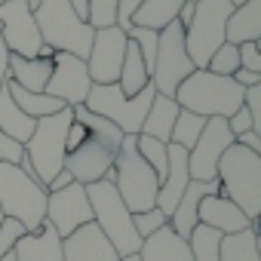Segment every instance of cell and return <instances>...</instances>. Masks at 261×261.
<instances>
[{
  "label": "cell",
  "mask_w": 261,
  "mask_h": 261,
  "mask_svg": "<svg viewBox=\"0 0 261 261\" xmlns=\"http://www.w3.org/2000/svg\"><path fill=\"white\" fill-rule=\"evenodd\" d=\"M71 111H74V120H80V123L89 129V136H86V142H83L77 151L65 154V166H62V169H68L71 178L86 188V185H95V181L105 178V172L111 169V163H114V157H117V151H120L123 133H120L111 120H105V117L86 111L83 105H77V108H71Z\"/></svg>",
  "instance_id": "1"
},
{
  "label": "cell",
  "mask_w": 261,
  "mask_h": 261,
  "mask_svg": "<svg viewBox=\"0 0 261 261\" xmlns=\"http://www.w3.org/2000/svg\"><path fill=\"white\" fill-rule=\"evenodd\" d=\"M101 181L114 185V191L120 194L123 206L133 215L145 212V209H154V203H157L160 181H157L154 169L145 163V157L139 154L136 136H123L120 151H117V157H114V163H111V169L105 172Z\"/></svg>",
  "instance_id": "2"
},
{
  "label": "cell",
  "mask_w": 261,
  "mask_h": 261,
  "mask_svg": "<svg viewBox=\"0 0 261 261\" xmlns=\"http://www.w3.org/2000/svg\"><path fill=\"white\" fill-rule=\"evenodd\" d=\"M215 181H218L221 197L237 203L249 221H258L261 215V154H252L233 142L218 160Z\"/></svg>",
  "instance_id": "3"
},
{
  "label": "cell",
  "mask_w": 261,
  "mask_h": 261,
  "mask_svg": "<svg viewBox=\"0 0 261 261\" xmlns=\"http://www.w3.org/2000/svg\"><path fill=\"white\" fill-rule=\"evenodd\" d=\"M172 98L178 101L181 111L227 120L230 114H237L243 108V86H237L233 77H218L206 68H197L178 83Z\"/></svg>",
  "instance_id": "4"
},
{
  "label": "cell",
  "mask_w": 261,
  "mask_h": 261,
  "mask_svg": "<svg viewBox=\"0 0 261 261\" xmlns=\"http://www.w3.org/2000/svg\"><path fill=\"white\" fill-rule=\"evenodd\" d=\"M34 22L43 46H53L56 53H71L86 62L95 28L71 10L68 0H40V7L34 10Z\"/></svg>",
  "instance_id": "5"
},
{
  "label": "cell",
  "mask_w": 261,
  "mask_h": 261,
  "mask_svg": "<svg viewBox=\"0 0 261 261\" xmlns=\"http://www.w3.org/2000/svg\"><path fill=\"white\" fill-rule=\"evenodd\" d=\"M86 200L92 209V224L108 237V243L114 246V252L120 258L126 255H139L142 240L133 227V212H129L120 200V194L114 191L111 181H95L86 185Z\"/></svg>",
  "instance_id": "6"
},
{
  "label": "cell",
  "mask_w": 261,
  "mask_h": 261,
  "mask_svg": "<svg viewBox=\"0 0 261 261\" xmlns=\"http://www.w3.org/2000/svg\"><path fill=\"white\" fill-rule=\"evenodd\" d=\"M46 188L28 178L19 166L0 163V209L7 218H16L28 233L40 230L46 221Z\"/></svg>",
  "instance_id": "7"
},
{
  "label": "cell",
  "mask_w": 261,
  "mask_h": 261,
  "mask_svg": "<svg viewBox=\"0 0 261 261\" xmlns=\"http://www.w3.org/2000/svg\"><path fill=\"white\" fill-rule=\"evenodd\" d=\"M154 92H157L154 83L145 86L139 95H123L117 83H92L89 92H86L83 108L98 114V117H105V120H111L123 136H139Z\"/></svg>",
  "instance_id": "8"
},
{
  "label": "cell",
  "mask_w": 261,
  "mask_h": 261,
  "mask_svg": "<svg viewBox=\"0 0 261 261\" xmlns=\"http://www.w3.org/2000/svg\"><path fill=\"white\" fill-rule=\"evenodd\" d=\"M71 120H74L71 108H62L49 117H40L34 123L31 139L25 142V157L31 160V169H34V175L43 188L65 166V136H68Z\"/></svg>",
  "instance_id": "9"
},
{
  "label": "cell",
  "mask_w": 261,
  "mask_h": 261,
  "mask_svg": "<svg viewBox=\"0 0 261 261\" xmlns=\"http://www.w3.org/2000/svg\"><path fill=\"white\" fill-rule=\"evenodd\" d=\"M230 13V0H194V16L185 25V46L194 68H206L209 56L224 43V25Z\"/></svg>",
  "instance_id": "10"
},
{
  "label": "cell",
  "mask_w": 261,
  "mask_h": 261,
  "mask_svg": "<svg viewBox=\"0 0 261 261\" xmlns=\"http://www.w3.org/2000/svg\"><path fill=\"white\" fill-rule=\"evenodd\" d=\"M191 71H197V68H194V62L188 56V46H185V28H181V22H169L160 31V40H157L151 83L160 95H175L178 83Z\"/></svg>",
  "instance_id": "11"
},
{
  "label": "cell",
  "mask_w": 261,
  "mask_h": 261,
  "mask_svg": "<svg viewBox=\"0 0 261 261\" xmlns=\"http://www.w3.org/2000/svg\"><path fill=\"white\" fill-rule=\"evenodd\" d=\"M0 40L13 56L37 59L40 56V31L34 22V13L28 10L25 0H4L0 4Z\"/></svg>",
  "instance_id": "12"
},
{
  "label": "cell",
  "mask_w": 261,
  "mask_h": 261,
  "mask_svg": "<svg viewBox=\"0 0 261 261\" xmlns=\"http://www.w3.org/2000/svg\"><path fill=\"white\" fill-rule=\"evenodd\" d=\"M233 145V133L227 129L224 117H209L197 145L188 151V175L191 181H215V169L221 154Z\"/></svg>",
  "instance_id": "13"
},
{
  "label": "cell",
  "mask_w": 261,
  "mask_h": 261,
  "mask_svg": "<svg viewBox=\"0 0 261 261\" xmlns=\"http://www.w3.org/2000/svg\"><path fill=\"white\" fill-rule=\"evenodd\" d=\"M126 43H129V37L117 25L95 28L92 46L86 56V71H89L92 83H117V74H120V65L126 56Z\"/></svg>",
  "instance_id": "14"
},
{
  "label": "cell",
  "mask_w": 261,
  "mask_h": 261,
  "mask_svg": "<svg viewBox=\"0 0 261 261\" xmlns=\"http://www.w3.org/2000/svg\"><path fill=\"white\" fill-rule=\"evenodd\" d=\"M92 80H89V71H86V62L71 56V53H56L53 56V74L46 80V95L59 98L62 105L68 108H77L86 101V92H89Z\"/></svg>",
  "instance_id": "15"
},
{
  "label": "cell",
  "mask_w": 261,
  "mask_h": 261,
  "mask_svg": "<svg viewBox=\"0 0 261 261\" xmlns=\"http://www.w3.org/2000/svg\"><path fill=\"white\" fill-rule=\"evenodd\" d=\"M46 221L56 227V233L62 240L71 237L77 227L89 224L92 209H89V200H86V188L71 181L62 191H49L46 194Z\"/></svg>",
  "instance_id": "16"
},
{
  "label": "cell",
  "mask_w": 261,
  "mask_h": 261,
  "mask_svg": "<svg viewBox=\"0 0 261 261\" xmlns=\"http://www.w3.org/2000/svg\"><path fill=\"white\" fill-rule=\"evenodd\" d=\"M62 255H65V261H120V255L114 252L108 237L92 221L62 240Z\"/></svg>",
  "instance_id": "17"
},
{
  "label": "cell",
  "mask_w": 261,
  "mask_h": 261,
  "mask_svg": "<svg viewBox=\"0 0 261 261\" xmlns=\"http://www.w3.org/2000/svg\"><path fill=\"white\" fill-rule=\"evenodd\" d=\"M197 224H206L218 233H237V230H246V227H258V221H249L243 215V209L237 203H230L227 197H221V194H209V197L200 200Z\"/></svg>",
  "instance_id": "18"
},
{
  "label": "cell",
  "mask_w": 261,
  "mask_h": 261,
  "mask_svg": "<svg viewBox=\"0 0 261 261\" xmlns=\"http://www.w3.org/2000/svg\"><path fill=\"white\" fill-rule=\"evenodd\" d=\"M16 261H65L62 255V237L56 233V227L49 221L40 224V230L34 233H22L13 246Z\"/></svg>",
  "instance_id": "19"
},
{
  "label": "cell",
  "mask_w": 261,
  "mask_h": 261,
  "mask_svg": "<svg viewBox=\"0 0 261 261\" xmlns=\"http://www.w3.org/2000/svg\"><path fill=\"white\" fill-rule=\"evenodd\" d=\"M209 194H218V181H188V188H185L178 206H175L172 215H169V227H172L181 240H188V233L197 227V209H200V200L209 197Z\"/></svg>",
  "instance_id": "20"
},
{
  "label": "cell",
  "mask_w": 261,
  "mask_h": 261,
  "mask_svg": "<svg viewBox=\"0 0 261 261\" xmlns=\"http://www.w3.org/2000/svg\"><path fill=\"white\" fill-rule=\"evenodd\" d=\"M139 258L142 261H194V255L188 249V240H181L169 224L160 227L157 233H151L148 240H142Z\"/></svg>",
  "instance_id": "21"
},
{
  "label": "cell",
  "mask_w": 261,
  "mask_h": 261,
  "mask_svg": "<svg viewBox=\"0 0 261 261\" xmlns=\"http://www.w3.org/2000/svg\"><path fill=\"white\" fill-rule=\"evenodd\" d=\"M224 40L233 46L261 40V0H246L243 7H233L224 25Z\"/></svg>",
  "instance_id": "22"
},
{
  "label": "cell",
  "mask_w": 261,
  "mask_h": 261,
  "mask_svg": "<svg viewBox=\"0 0 261 261\" xmlns=\"http://www.w3.org/2000/svg\"><path fill=\"white\" fill-rule=\"evenodd\" d=\"M49 74H53V62L49 59H22V56H13L10 53L7 80H13L16 86H22L28 92H43Z\"/></svg>",
  "instance_id": "23"
},
{
  "label": "cell",
  "mask_w": 261,
  "mask_h": 261,
  "mask_svg": "<svg viewBox=\"0 0 261 261\" xmlns=\"http://www.w3.org/2000/svg\"><path fill=\"white\" fill-rule=\"evenodd\" d=\"M178 111H181V108H178V101H175L172 95L154 92L151 108H148V114H145V123H142V133H139V136H151V139H157V142H169L172 123H175Z\"/></svg>",
  "instance_id": "24"
},
{
  "label": "cell",
  "mask_w": 261,
  "mask_h": 261,
  "mask_svg": "<svg viewBox=\"0 0 261 261\" xmlns=\"http://www.w3.org/2000/svg\"><path fill=\"white\" fill-rule=\"evenodd\" d=\"M117 86H120L123 95H139L145 86H151V71L145 68L142 53H139V46L133 40L126 43V56H123L120 74H117Z\"/></svg>",
  "instance_id": "25"
},
{
  "label": "cell",
  "mask_w": 261,
  "mask_h": 261,
  "mask_svg": "<svg viewBox=\"0 0 261 261\" xmlns=\"http://www.w3.org/2000/svg\"><path fill=\"white\" fill-rule=\"evenodd\" d=\"M34 123H37V120H31V117L10 98L7 83H4V89H0V133L25 145V142L31 139V133H34Z\"/></svg>",
  "instance_id": "26"
},
{
  "label": "cell",
  "mask_w": 261,
  "mask_h": 261,
  "mask_svg": "<svg viewBox=\"0 0 261 261\" xmlns=\"http://www.w3.org/2000/svg\"><path fill=\"white\" fill-rule=\"evenodd\" d=\"M181 7H185V0H142V7L133 16V25L151 28V31H163L169 22L178 19Z\"/></svg>",
  "instance_id": "27"
},
{
  "label": "cell",
  "mask_w": 261,
  "mask_h": 261,
  "mask_svg": "<svg viewBox=\"0 0 261 261\" xmlns=\"http://www.w3.org/2000/svg\"><path fill=\"white\" fill-rule=\"evenodd\" d=\"M218 261H261L258 252V227H246L237 233H224L221 237V249H218Z\"/></svg>",
  "instance_id": "28"
},
{
  "label": "cell",
  "mask_w": 261,
  "mask_h": 261,
  "mask_svg": "<svg viewBox=\"0 0 261 261\" xmlns=\"http://www.w3.org/2000/svg\"><path fill=\"white\" fill-rule=\"evenodd\" d=\"M7 92H10V98L31 117V120H40V117H49V114H56V111H62V108H68V105H62L59 98H53V95H46V92H28V89H22V86H16L13 80H7Z\"/></svg>",
  "instance_id": "29"
},
{
  "label": "cell",
  "mask_w": 261,
  "mask_h": 261,
  "mask_svg": "<svg viewBox=\"0 0 261 261\" xmlns=\"http://www.w3.org/2000/svg\"><path fill=\"white\" fill-rule=\"evenodd\" d=\"M221 237L218 230L206 227V224H197L191 233H188V249L194 255V261H218V249H221Z\"/></svg>",
  "instance_id": "30"
},
{
  "label": "cell",
  "mask_w": 261,
  "mask_h": 261,
  "mask_svg": "<svg viewBox=\"0 0 261 261\" xmlns=\"http://www.w3.org/2000/svg\"><path fill=\"white\" fill-rule=\"evenodd\" d=\"M206 120H209V117H200V114H194V111H178V117H175V123H172L169 142H172V145H181L185 151H191V148L197 145L200 133H203Z\"/></svg>",
  "instance_id": "31"
},
{
  "label": "cell",
  "mask_w": 261,
  "mask_h": 261,
  "mask_svg": "<svg viewBox=\"0 0 261 261\" xmlns=\"http://www.w3.org/2000/svg\"><path fill=\"white\" fill-rule=\"evenodd\" d=\"M136 148L145 157V163L154 169L157 181H163V175L169 169V142H157L151 136H136Z\"/></svg>",
  "instance_id": "32"
},
{
  "label": "cell",
  "mask_w": 261,
  "mask_h": 261,
  "mask_svg": "<svg viewBox=\"0 0 261 261\" xmlns=\"http://www.w3.org/2000/svg\"><path fill=\"white\" fill-rule=\"evenodd\" d=\"M206 71H212V74H218V77H233V71H240V53H237V46L224 40V43L209 56Z\"/></svg>",
  "instance_id": "33"
},
{
  "label": "cell",
  "mask_w": 261,
  "mask_h": 261,
  "mask_svg": "<svg viewBox=\"0 0 261 261\" xmlns=\"http://www.w3.org/2000/svg\"><path fill=\"white\" fill-rule=\"evenodd\" d=\"M126 37L139 46L142 62H145V68L151 71V68H154V56H157V40H160V31H151V28H139V25H133V28L126 31Z\"/></svg>",
  "instance_id": "34"
},
{
  "label": "cell",
  "mask_w": 261,
  "mask_h": 261,
  "mask_svg": "<svg viewBox=\"0 0 261 261\" xmlns=\"http://www.w3.org/2000/svg\"><path fill=\"white\" fill-rule=\"evenodd\" d=\"M169 224V218L154 206V209H145V212H136L133 215V227H136V233H139V240H148L151 233H157L160 227H166Z\"/></svg>",
  "instance_id": "35"
},
{
  "label": "cell",
  "mask_w": 261,
  "mask_h": 261,
  "mask_svg": "<svg viewBox=\"0 0 261 261\" xmlns=\"http://www.w3.org/2000/svg\"><path fill=\"white\" fill-rule=\"evenodd\" d=\"M114 10H117V0H89L86 22L92 28H108V25H114Z\"/></svg>",
  "instance_id": "36"
},
{
  "label": "cell",
  "mask_w": 261,
  "mask_h": 261,
  "mask_svg": "<svg viewBox=\"0 0 261 261\" xmlns=\"http://www.w3.org/2000/svg\"><path fill=\"white\" fill-rule=\"evenodd\" d=\"M22 233H28V230H25L16 218H4V224H0V258L13 252V246H16V240H19Z\"/></svg>",
  "instance_id": "37"
},
{
  "label": "cell",
  "mask_w": 261,
  "mask_h": 261,
  "mask_svg": "<svg viewBox=\"0 0 261 261\" xmlns=\"http://www.w3.org/2000/svg\"><path fill=\"white\" fill-rule=\"evenodd\" d=\"M22 157H25V145H22V142H16V139H10V136H4V133H0V163H10V166H19V163H22Z\"/></svg>",
  "instance_id": "38"
},
{
  "label": "cell",
  "mask_w": 261,
  "mask_h": 261,
  "mask_svg": "<svg viewBox=\"0 0 261 261\" xmlns=\"http://www.w3.org/2000/svg\"><path fill=\"white\" fill-rule=\"evenodd\" d=\"M142 7V0H117V10H114V25L120 31H129L133 28V16L136 10Z\"/></svg>",
  "instance_id": "39"
},
{
  "label": "cell",
  "mask_w": 261,
  "mask_h": 261,
  "mask_svg": "<svg viewBox=\"0 0 261 261\" xmlns=\"http://www.w3.org/2000/svg\"><path fill=\"white\" fill-rule=\"evenodd\" d=\"M237 53H240V68L243 71L261 74V49H258V43H240Z\"/></svg>",
  "instance_id": "40"
},
{
  "label": "cell",
  "mask_w": 261,
  "mask_h": 261,
  "mask_svg": "<svg viewBox=\"0 0 261 261\" xmlns=\"http://www.w3.org/2000/svg\"><path fill=\"white\" fill-rule=\"evenodd\" d=\"M86 136H89V129H86L80 120H71V126H68V136H65V154L77 151V148L86 142Z\"/></svg>",
  "instance_id": "41"
},
{
  "label": "cell",
  "mask_w": 261,
  "mask_h": 261,
  "mask_svg": "<svg viewBox=\"0 0 261 261\" xmlns=\"http://www.w3.org/2000/svg\"><path fill=\"white\" fill-rule=\"evenodd\" d=\"M227 129L233 133V139H237L240 133H249V129H255V126H252V117H249V111H246V108H240L237 114H230V117H227Z\"/></svg>",
  "instance_id": "42"
},
{
  "label": "cell",
  "mask_w": 261,
  "mask_h": 261,
  "mask_svg": "<svg viewBox=\"0 0 261 261\" xmlns=\"http://www.w3.org/2000/svg\"><path fill=\"white\" fill-rule=\"evenodd\" d=\"M233 142H237V145H243V148H246V151H252V154H261V136L255 133V129H249V133H240Z\"/></svg>",
  "instance_id": "43"
},
{
  "label": "cell",
  "mask_w": 261,
  "mask_h": 261,
  "mask_svg": "<svg viewBox=\"0 0 261 261\" xmlns=\"http://www.w3.org/2000/svg\"><path fill=\"white\" fill-rule=\"evenodd\" d=\"M233 83L237 86H243V89H249V86H261V74H255V71H233Z\"/></svg>",
  "instance_id": "44"
},
{
  "label": "cell",
  "mask_w": 261,
  "mask_h": 261,
  "mask_svg": "<svg viewBox=\"0 0 261 261\" xmlns=\"http://www.w3.org/2000/svg\"><path fill=\"white\" fill-rule=\"evenodd\" d=\"M71 181H74V178H71V172H68V169H62V172H56V178L46 185V191H62V188H68Z\"/></svg>",
  "instance_id": "45"
},
{
  "label": "cell",
  "mask_w": 261,
  "mask_h": 261,
  "mask_svg": "<svg viewBox=\"0 0 261 261\" xmlns=\"http://www.w3.org/2000/svg\"><path fill=\"white\" fill-rule=\"evenodd\" d=\"M7 62H10V49L4 46V40H0V89L7 83Z\"/></svg>",
  "instance_id": "46"
},
{
  "label": "cell",
  "mask_w": 261,
  "mask_h": 261,
  "mask_svg": "<svg viewBox=\"0 0 261 261\" xmlns=\"http://www.w3.org/2000/svg\"><path fill=\"white\" fill-rule=\"evenodd\" d=\"M68 4H71V10L86 22V16H89V0H68Z\"/></svg>",
  "instance_id": "47"
},
{
  "label": "cell",
  "mask_w": 261,
  "mask_h": 261,
  "mask_svg": "<svg viewBox=\"0 0 261 261\" xmlns=\"http://www.w3.org/2000/svg\"><path fill=\"white\" fill-rule=\"evenodd\" d=\"M120 261H142L139 255H126V258H120Z\"/></svg>",
  "instance_id": "48"
},
{
  "label": "cell",
  "mask_w": 261,
  "mask_h": 261,
  "mask_svg": "<svg viewBox=\"0 0 261 261\" xmlns=\"http://www.w3.org/2000/svg\"><path fill=\"white\" fill-rule=\"evenodd\" d=\"M0 261H16V255L10 252V255H4V258H0Z\"/></svg>",
  "instance_id": "49"
},
{
  "label": "cell",
  "mask_w": 261,
  "mask_h": 261,
  "mask_svg": "<svg viewBox=\"0 0 261 261\" xmlns=\"http://www.w3.org/2000/svg\"><path fill=\"white\" fill-rule=\"evenodd\" d=\"M246 4V0H230V7H243Z\"/></svg>",
  "instance_id": "50"
},
{
  "label": "cell",
  "mask_w": 261,
  "mask_h": 261,
  "mask_svg": "<svg viewBox=\"0 0 261 261\" xmlns=\"http://www.w3.org/2000/svg\"><path fill=\"white\" fill-rule=\"evenodd\" d=\"M4 218H7V215H4V209H0V224H4Z\"/></svg>",
  "instance_id": "51"
},
{
  "label": "cell",
  "mask_w": 261,
  "mask_h": 261,
  "mask_svg": "<svg viewBox=\"0 0 261 261\" xmlns=\"http://www.w3.org/2000/svg\"><path fill=\"white\" fill-rule=\"evenodd\" d=\"M0 4H4V0H0Z\"/></svg>",
  "instance_id": "52"
}]
</instances>
